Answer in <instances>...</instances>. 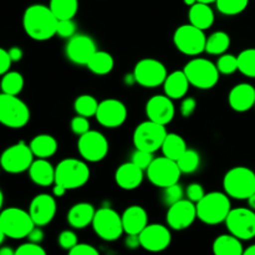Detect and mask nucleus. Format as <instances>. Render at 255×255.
I'll use <instances>...</instances> for the list:
<instances>
[{
    "label": "nucleus",
    "instance_id": "nucleus-1",
    "mask_svg": "<svg viewBox=\"0 0 255 255\" xmlns=\"http://www.w3.org/2000/svg\"><path fill=\"white\" fill-rule=\"evenodd\" d=\"M57 21L51 9L46 5H30L22 15V26L30 39L46 41L56 35Z\"/></svg>",
    "mask_w": 255,
    "mask_h": 255
},
{
    "label": "nucleus",
    "instance_id": "nucleus-2",
    "mask_svg": "<svg viewBox=\"0 0 255 255\" xmlns=\"http://www.w3.org/2000/svg\"><path fill=\"white\" fill-rule=\"evenodd\" d=\"M197 218L208 226H217L226 222L232 209L231 199L227 193L211 192L196 203Z\"/></svg>",
    "mask_w": 255,
    "mask_h": 255
},
{
    "label": "nucleus",
    "instance_id": "nucleus-3",
    "mask_svg": "<svg viewBox=\"0 0 255 255\" xmlns=\"http://www.w3.org/2000/svg\"><path fill=\"white\" fill-rule=\"evenodd\" d=\"M90 168L84 161L65 158L55 168V183L70 189L81 188L89 182Z\"/></svg>",
    "mask_w": 255,
    "mask_h": 255
},
{
    "label": "nucleus",
    "instance_id": "nucleus-4",
    "mask_svg": "<svg viewBox=\"0 0 255 255\" xmlns=\"http://www.w3.org/2000/svg\"><path fill=\"white\" fill-rule=\"evenodd\" d=\"M223 187L232 198L248 199L255 193V173L248 167H234L224 176Z\"/></svg>",
    "mask_w": 255,
    "mask_h": 255
},
{
    "label": "nucleus",
    "instance_id": "nucleus-5",
    "mask_svg": "<svg viewBox=\"0 0 255 255\" xmlns=\"http://www.w3.org/2000/svg\"><path fill=\"white\" fill-rule=\"evenodd\" d=\"M183 71L191 86L199 90H209L219 81V71L216 64L203 57H196L186 64Z\"/></svg>",
    "mask_w": 255,
    "mask_h": 255
},
{
    "label": "nucleus",
    "instance_id": "nucleus-6",
    "mask_svg": "<svg viewBox=\"0 0 255 255\" xmlns=\"http://www.w3.org/2000/svg\"><path fill=\"white\" fill-rule=\"evenodd\" d=\"M30 121V110L15 95L0 94V124L9 128H22Z\"/></svg>",
    "mask_w": 255,
    "mask_h": 255
},
{
    "label": "nucleus",
    "instance_id": "nucleus-7",
    "mask_svg": "<svg viewBox=\"0 0 255 255\" xmlns=\"http://www.w3.org/2000/svg\"><path fill=\"white\" fill-rule=\"evenodd\" d=\"M0 226L5 236L11 239H24L35 227L29 212L10 207L0 212Z\"/></svg>",
    "mask_w": 255,
    "mask_h": 255
},
{
    "label": "nucleus",
    "instance_id": "nucleus-8",
    "mask_svg": "<svg viewBox=\"0 0 255 255\" xmlns=\"http://www.w3.org/2000/svg\"><path fill=\"white\" fill-rule=\"evenodd\" d=\"M167 133L168 132L164 125L148 120L136 127L133 132V144L137 149L154 153L161 149Z\"/></svg>",
    "mask_w": 255,
    "mask_h": 255
},
{
    "label": "nucleus",
    "instance_id": "nucleus-9",
    "mask_svg": "<svg viewBox=\"0 0 255 255\" xmlns=\"http://www.w3.org/2000/svg\"><path fill=\"white\" fill-rule=\"evenodd\" d=\"M207 36L204 30L192 24L181 25L173 34V42L177 50L188 56H197L206 51Z\"/></svg>",
    "mask_w": 255,
    "mask_h": 255
},
{
    "label": "nucleus",
    "instance_id": "nucleus-10",
    "mask_svg": "<svg viewBox=\"0 0 255 255\" xmlns=\"http://www.w3.org/2000/svg\"><path fill=\"white\" fill-rule=\"evenodd\" d=\"M92 228L97 237L106 242L117 241L125 233L121 216L109 207L96 211L92 219Z\"/></svg>",
    "mask_w": 255,
    "mask_h": 255
},
{
    "label": "nucleus",
    "instance_id": "nucleus-11",
    "mask_svg": "<svg viewBox=\"0 0 255 255\" xmlns=\"http://www.w3.org/2000/svg\"><path fill=\"white\" fill-rule=\"evenodd\" d=\"M34 157L29 144L25 143L24 141H20L7 147L2 152L0 156V166L7 173H22L25 171H29Z\"/></svg>",
    "mask_w": 255,
    "mask_h": 255
},
{
    "label": "nucleus",
    "instance_id": "nucleus-12",
    "mask_svg": "<svg viewBox=\"0 0 255 255\" xmlns=\"http://www.w3.org/2000/svg\"><path fill=\"white\" fill-rule=\"evenodd\" d=\"M146 172L149 182L162 189L178 183L182 174L177 162L166 156L154 158Z\"/></svg>",
    "mask_w": 255,
    "mask_h": 255
},
{
    "label": "nucleus",
    "instance_id": "nucleus-13",
    "mask_svg": "<svg viewBox=\"0 0 255 255\" xmlns=\"http://www.w3.org/2000/svg\"><path fill=\"white\" fill-rule=\"evenodd\" d=\"M224 223L229 233L241 241H251L255 238V213L253 209H231Z\"/></svg>",
    "mask_w": 255,
    "mask_h": 255
},
{
    "label": "nucleus",
    "instance_id": "nucleus-14",
    "mask_svg": "<svg viewBox=\"0 0 255 255\" xmlns=\"http://www.w3.org/2000/svg\"><path fill=\"white\" fill-rule=\"evenodd\" d=\"M167 69L161 61L156 59H142L136 64L133 70V76L136 84L141 85L142 87H158L163 85L167 77Z\"/></svg>",
    "mask_w": 255,
    "mask_h": 255
},
{
    "label": "nucleus",
    "instance_id": "nucleus-15",
    "mask_svg": "<svg viewBox=\"0 0 255 255\" xmlns=\"http://www.w3.org/2000/svg\"><path fill=\"white\" fill-rule=\"evenodd\" d=\"M109 141L99 131H87L77 141V151L87 162H100L109 153Z\"/></svg>",
    "mask_w": 255,
    "mask_h": 255
},
{
    "label": "nucleus",
    "instance_id": "nucleus-16",
    "mask_svg": "<svg viewBox=\"0 0 255 255\" xmlns=\"http://www.w3.org/2000/svg\"><path fill=\"white\" fill-rule=\"evenodd\" d=\"M197 218L196 203L189 199H181L168 207L166 221L169 228L183 231L189 228Z\"/></svg>",
    "mask_w": 255,
    "mask_h": 255
},
{
    "label": "nucleus",
    "instance_id": "nucleus-17",
    "mask_svg": "<svg viewBox=\"0 0 255 255\" xmlns=\"http://www.w3.org/2000/svg\"><path fill=\"white\" fill-rule=\"evenodd\" d=\"M95 117L101 126L106 128H117L126 121L127 109L120 100L107 99L100 102Z\"/></svg>",
    "mask_w": 255,
    "mask_h": 255
},
{
    "label": "nucleus",
    "instance_id": "nucleus-18",
    "mask_svg": "<svg viewBox=\"0 0 255 255\" xmlns=\"http://www.w3.org/2000/svg\"><path fill=\"white\" fill-rule=\"evenodd\" d=\"M96 51V42L91 36L85 34H75L74 36L70 37L65 47V52L70 61L85 66Z\"/></svg>",
    "mask_w": 255,
    "mask_h": 255
},
{
    "label": "nucleus",
    "instance_id": "nucleus-19",
    "mask_svg": "<svg viewBox=\"0 0 255 255\" xmlns=\"http://www.w3.org/2000/svg\"><path fill=\"white\" fill-rule=\"evenodd\" d=\"M138 236L142 248L152 253L164 251L171 246L172 242L171 232L163 224H147Z\"/></svg>",
    "mask_w": 255,
    "mask_h": 255
},
{
    "label": "nucleus",
    "instance_id": "nucleus-20",
    "mask_svg": "<svg viewBox=\"0 0 255 255\" xmlns=\"http://www.w3.org/2000/svg\"><path fill=\"white\" fill-rule=\"evenodd\" d=\"M56 201L47 193L37 194L29 206V213L35 226L45 227L54 219L56 214Z\"/></svg>",
    "mask_w": 255,
    "mask_h": 255
},
{
    "label": "nucleus",
    "instance_id": "nucleus-21",
    "mask_svg": "<svg viewBox=\"0 0 255 255\" xmlns=\"http://www.w3.org/2000/svg\"><path fill=\"white\" fill-rule=\"evenodd\" d=\"M176 109L173 101L167 95L152 96L146 104V115L148 120L161 125H168L173 120Z\"/></svg>",
    "mask_w": 255,
    "mask_h": 255
},
{
    "label": "nucleus",
    "instance_id": "nucleus-22",
    "mask_svg": "<svg viewBox=\"0 0 255 255\" xmlns=\"http://www.w3.org/2000/svg\"><path fill=\"white\" fill-rule=\"evenodd\" d=\"M115 181L120 188L125 191H133L138 188L143 181V169L136 166L133 162H126L116 169Z\"/></svg>",
    "mask_w": 255,
    "mask_h": 255
},
{
    "label": "nucleus",
    "instance_id": "nucleus-23",
    "mask_svg": "<svg viewBox=\"0 0 255 255\" xmlns=\"http://www.w3.org/2000/svg\"><path fill=\"white\" fill-rule=\"evenodd\" d=\"M228 102L234 111H249L255 106V89L249 84L236 85L229 92Z\"/></svg>",
    "mask_w": 255,
    "mask_h": 255
},
{
    "label": "nucleus",
    "instance_id": "nucleus-24",
    "mask_svg": "<svg viewBox=\"0 0 255 255\" xmlns=\"http://www.w3.org/2000/svg\"><path fill=\"white\" fill-rule=\"evenodd\" d=\"M122 226L126 234H139L148 224V214L141 206H131L121 214Z\"/></svg>",
    "mask_w": 255,
    "mask_h": 255
},
{
    "label": "nucleus",
    "instance_id": "nucleus-25",
    "mask_svg": "<svg viewBox=\"0 0 255 255\" xmlns=\"http://www.w3.org/2000/svg\"><path fill=\"white\" fill-rule=\"evenodd\" d=\"M29 177L36 186L49 187L55 184V168L47 158H37L30 166Z\"/></svg>",
    "mask_w": 255,
    "mask_h": 255
},
{
    "label": "nucleus",
    "instance_id": "nucleus-26",
    "mask_svg": "<svg viewBox=\"0 0 255 255\" xmlns=\"http://www.w3.org/2000/svg\"><path fill=\"white\" fill-rule=\"evenodd\" d=\"M189 86H191V84H189L183 70L168 74L163 82L164 94L171 97L172 100L183 99L188 92Z\"/></svg>",
    "mask_w": 255,
    "mask_h": 255
},
{
    "label": "nucleus",
    "instance_id": "nucleus-27",
    "mask_svg": "<svg viewBox=\"0 0 255 255\" xmlns=\"http://www.w3.org/2000/svg\"><path fill=\"white\" fill-rule=\"evenodd\" d=\"M95 213H96V211H95L92 204L81 202V203L74 204L70 208L69 213H67V222L72 228L84 229L90 224H92Z\"/></svg>",
    "mask_w": 255,
    "mask_h": 255
},
{
    "label": "nucleus",
    "instance_id": "nucleus-28",
    "mask_svg": "<svg viewBox=\"0 0 255 255\" xmlns=\"http://www.w3.org/2000/svg\"><path fill=\"white\" fill-rule=\"evenodd\" d=\"M189 24L198 27L201 30H207L213 25L214 12L209 4L206 2H196L194 5L189 6L188 11Z\"/></svg>",
    "mask_w": 255,
    "mask_h": 255
},
{
    "label": "nucleus",
    "instance_id": "nucleus-29",
    "mask_svg": "<svg viewBox=\"0 0 255 255\" xmlns=\"http://www.w3.org/2000/svg\"><path fill=\"white\" fill-rule=\"evenodd\" d=\"M32 153L37 158H50L57 151V141L51 134H37L29 143Z\"/></svg>",
    "mask_w": 255,
    "mask_h": 255
},
{
    "label": "nucleus",
    "instance_id": "nucleus-30",
    "mask_svg": "<svg viewBox=\"0 0 255 255\" xmlns=\"http://www.w3.org/2000/svg\"><path fill=\"white\" fill-rule=\"evenodd\" d=\"M216 255H242L244 253L242 241L233 234H222L213 242Z\"/></svg>",
    "mask_w": 255,
    "mask_h": 255
},
{
    "label": "nucleus",
    "instance_id": "nucleus-31",
    "mask_svg": "<svg viewBox=\"0 0 255 255\" xmlns=\"http://www.w3.org/2000/svg\"><path fill=\"white\" fill-rule=\"evenodd\" d=\"M87 69L95 75L104 76V75L110 74L115 66V60L112 55L107 51H100L97 50L91 59L87 62Z\"/></svg>",
    "mask_w": 255,
    "mask_h": 255
},
{
    "label": "nucleus",
    "instance_id": "nucleus-32",
    "mask_svg": "<svg viewBox=\"0 0 255 255\" xmlns=\"http://www.w3.org/2000/svg\"><path fill=\"white\" fill-rule=\"evenodd\" d=\"M187 148L188 147H187L186 141L178 133H167L163 144L161 147L163 156L168 157V158L173 159L176 162L184 153Z\"/></svg>",
    "mask_w": 255,
    "mask_h": 255
},
{
    "label": "nucleus",
    "instance_id": "nucleus-33",
    "mask_svg": "<svg viewBox=\"0 0 255 255\" xmlns=\"http://www.w3.org/2000/svg\"><path fill=\"white\" fill-rule=\"evenodd\" d=\"M49 7L57 20L74 19L79 10V0H50Z\"/></svg>",
    "mask_w": 255,
    "mask_h": 255
},
{
    "label": "nucleus",
    "instance_id": "nucleus-34",
    "mask_svg": "<svg viewBox=\"0 0 255 255\" xmlns=\"http://www.w3.org/2000/svg\"><path fill=\"white\" fill-rule=\"evenodd\" d=\"M231 46V36L224 31H216L207 37L206 52L211 55H223Z\"/></svg>",
    "mask_w": 255,
    "mask_h": 255
},
{
    "label": "nucleus",
    "instance_id": "nucleus-35",
    "mask_svg": "<svg viewBox=\"0 0 255 255\" xmlns=\"http://www.w3.org/2000/svg\"><path fill=\"white\" fill-rule=\"evenodd\" d=\"M24 89V77L17 71H7L2 75V79L0 81V90L2 94L7 95H17Z\"/></svg>",
    "mask_w": 255,
    "mask_h": 255
},
{
    "label": "nucleus",
    "instance_id": "nucleus-36",
    "mask_svg": "<svg viewBox=\"0 0 255 255\" xmlns=\"http://www.w3.org/2000/svg\"><path fill=\"white\" fill-rule=\"evenodd\" d=\"M99 104L97 100L91 95H81L77 97L74 102L75 112L80 116L85 117H92L96 115L97 109H99Z\"/></svg>",
    "mask_w": 255,
    "mask_h": 255
},
{
    "label": "nucleus",
    "instance_id": "nucleus-37",
    "mask_svg": "<svg viewBox=\"0 0 255 255\" xmlns=\"http://www.w3.org/2000/svg\"><path fill=\"white\" fill-rule=\"evenodd\" d=\"M177 164L182 173H193L201 164V156L194 149L187 148L184 153L177 159Z\"/></svg>",
    "mask_w": 255,
    "mask_h": 255
},
{
    "label": "nucleus",
    "instance_id": "nucleus-38",
    "mask_svg": "<svg viewBox=\"0 0 255 255\" xmlns=\"http://www.w3.org/2000/svg\"><path fill=\"white\" fill-rule=\"evenodd\" d=\"M237 57L239 71L246 76L255 79V49L243 50Z\"/></svg>",
    "mask_w": 255,
    "mask_h": 255
},
{
    "label": "nucleus",
    "instance_id": "nucleus-39",
    "mask_svg": "<svg viewBox=\"0 0 255 255\" xmlns=\"http://www.w3.org/2000/svg\"><path fill=\"white\" fill-rule=\"evenodd\" d=\"M217 9L223 15H238L247 9L249 0H216Z\"/></svg>",
    "mask_w": 255,
    "mask_h": 255
},
{
    "label": "nucleus",
    "instance_id": "nucleus-40",
    "mask_svg": "<svg viewBox=\"0 0 255 255\" xmlns=\"http://www.w3.org/2000/svg\"><path fill=\"white\" fill-rule=\"evenodd\" d=\"M216 65L219 74L232 75L238 70V57L231 54H223L219 56Z\"/></svg>",
    "mask_w": 255,
    "mask_h": 255
},
{
    "label": "nucleus",
    "instance_id": "nucleus-41",
    "mask_svg": "<svg viewBox=\"0 0 255 255\" xmlns=\"http://www.w3.org/2000/svg\"><path fill=\"white\" fill-rule=\"evenodd\" d=\"M183 199V188L179 186L178 183L172 184V186L163 188V193H162V203L164 206L169 207L174 204L176 202Z\"/></svg>",
    "mask_w": 255,
    "mask_h": 255
},
{
    "label": "nucleus",
    "instance_id": "nucleus-42",
    "mask_svg": "<svg viewBox=\"0 0 255 255\" xmlns=\"http://www.w3.org/2000/svg\"><path fill=\"white\" fill-rule=\"evenodd\" d=\"M76 34V24L72 19L59 20L56 26V35H59L62 39H70Z\"/></svg>",
    "mask_w": 255,
    "mask_h": 255
},
{
    "label": "nucleus",
    "instance_id": "nucleus-43",
    "mask_svg": "<svg viewBox=\"0 0 255 255\" xmlns=\"http://www.w3.org/2000/svg\"><path fill=\"white\" fill-rule=\"evenodd\" d=\"M153 153H151V152H147V151H143V149H137L133 152V154H132V159L131 162H133L136 166H138L139 168H142L143 171H146L147 168L149 167V164L152 163V161H153V156H152Z\"/></svg>",
    "mask_w": 255,
    "mask_h": 255
},
{
    "label": "nucleus",
    "instance_id": "nucleus-44",
    "mask_svg": "<svg viewBox=\"0 0 255 255\" xmlns=\"http://www.w3.org/2000/svg\"><path fill=\"white\" fill-rule=\"evenodd\" d=\"M70 127H71V131L74 132L75 134H77V136H81V134L86 133L87 131H90L89 117L77 115L76 117H74V119L71 120Z\"/></svg>",
    "mask_w": 255,
    "mask_h": 255
},
{
    "label": "nucleus",
    "instance_id": "nucleus-45",
    "mask_svg": "<svg viewBox=\"0 0 255 255\" xmlns=\"http://www.w3.org/2000/svg\"><path fill=\"white\" fill-rule=\"evenodd\" d=\"M16 255H45L46 252L42 248L40 244L32 243V242H27V243L21 244V246L17 247V249L15 251Z\"/></svg>",
    "mask_w": 255,
    "mask_h": 255
},
{
    "label": "nucleus",
    "instance_id": "nucleus-46",
    "mask_svg": "<svg viewBox=\"0 0 255 255\" xmlns=\"http://www.w3.org/2000/svg\"><path fill=\"white\" fill-rule=\"evenodd\" d=\"M77 244V237L74 232L64 231L59 234V246L65 251H70Z\"/></svg>",
    "mask_w": 255,
    "mask_h": 255
},
{
    "label": "nucleus",
    "instance_id": "nucleus-47",
    "mask_svg": "<svg viewBox=\"0 0 255 255\" xmlns=\"http://www.w3.org/2000/svg\"><path fill=\"white\" fill-rule=\"evenodd\" d=\"M206 192H204V188L202 187V184L199 183H192L187 187L186 189V196L189 201L194 202V203H198L202 198L204 197Z\"/></svg>",
    "mask_w": 255,
    "mask_h": 255
},
{
    "label": "nucleus",
    "instance_id": "nucleus-48",
    "mask_svg": "<svg viewBox=\"0 0 255 255\" xmlns=\"http://www.w3.org/2000/svg\"><path fill=\"white\" fill-rule=\"evenodd\" d=\"M71 255H99V251L91 244L77 243L74 248L69 251Z\"/></svg>",
    "mask_w": 255,
    "mask_h": 255
},
{
    "label": "nucleus",
    "instance_id": "nucleus-49",
    "mask_svg": "<svg viewBox=\"0 0 255 255\" xmlns=\"http://www.w3.org/2000/svg\"><path fill=\"white\" fill-rule=\"evenodd\" d=\"M197 109V101L193 97H186L181 104V114L183 117H191Z\"/></svg>",
    "mask_w": 255,
    "mask_h": 255
},
{
    "label": "nucleus",
    "instance_id": "nucleus-50",
    "mask_svg": "<svg viewBox=\"0 0 255 255\" xmlns=\"http://www.w3.org/2000/svg\"><path fill=\"white\" fill-rule=\"evenodd\" d=\"M11 64H12V61H11V59H10L7 50L0 47V76L4 74H6V72L9 71Z\"/></svg>",
    "mask_w": 255,
    "mask_h": 255
},
{
    "label": "nucleus",
    "instance_id": "nucleus-51",
    "mask_svg": "<svg viewBox=\"0 0 255 255\" xmlns=\"http://www.w3.org/2000/svg\"><path fill=\"white\" fill-rule=\"evenodd\" d=\"M26 238L29 239V242L40 244L42 242V239H44V232L40 229L39 226H35L34 228L31 229V232H30L29 236H27Z\"/></svg>",
    "mask_w": 255,
    "mask_h": 255
},
{
    "label": "nucleus",
    "instance_id": "nucleus-52",
    "mask_svg": "<svg viewBox=\"0 0 255 255\" xmlns=\"http://www.w3.org/2000/svg\"><path fill=\"white\" fill-rule=\"evenodd\" d=\"M125 244H126L127 248L129 249L138 248V247H141V243H139V236L138 234H127Z\"/></svg>",
    "mask_w": 255,
    "mask_h": 255
},
{
    "label": "nucleus",
    "instance_id": "nucleus-53",
    "mask_svg": "<svg viewBox=\"0 0 255 255\" xmlns=\"http://www.w3.org/2000/svg\"><path fill=\"white\" fill-rule=\"evenodd\" d=\"M9 52V56L11 59L12 62H17L22 59V50L19 46H12L7 50Z\"/></svg>",
    "mask_w": 255,
    "mask_h": 255
},
{
    "label": "nucleus",
    "instance_id": "nucleus-54",
    "mask_svg": "<svg viewBox=\"0 0 255 255\" xmlns=\"http://www.w3.org/2000/svg\"><path fill=\"white\" fill-rule=\"evenodd\" d=\"M66 191L67 189L65 188V187L60 186V184H56V183H55L54 188H52V193H54L55 197H62L65 193H66Z\"/></svg>",
    "mask_w": 255,
    "mask_h": 255
},
{
    "label": "nucleus",
    "instance_id": "nucleus-55",
    "mask_svg": "<svg viewBox=\"0 0 255 255\" xmlns=\"http://www.w3.org/2000/svg\"><path fill=\"white\" fill-rule=\"evenodd\" d=\"M15 251H12L9 247H1L0 248V255H14Z\"/></svg>",
    "mask_w": 255,
    "mask_h": 255
},
{
    "label": "nucleus",
    "instance_id": "nucleus-56",
    "mask_svg": "<svg viewBox=\"0 0 255 255\" xmlns=\"http://www.w3.org/2000/svg\"><path fill=\"white\" fill-rule=\"evenodd\" d=\"M247 201H248L249 208H251V209H253V211H255V193L252 194V196L249 197V198L247 199Z\"/></svg>",
    "mask_w": 255,
    "mask_h": 255
},
{
    "label": "nucleus",
    "instance_id": "nucleus-57",
    "mask_svg": "<svg viewBox=\"0 0 255 255\" xmlns=\"http://www.w3.org/2000/svg\"><path fill=\"white\" fill-rule=\"evenodd\" d=\"M246 255H255V244H253V246L248 247V248L244 251V253Z\"/></svg>",
    "mask_w": 255,
    "mask_h": 255
},
{
    "label": "nucleus",
    "instance_id": "nucleus-58",
    "mask_svg": "<svg viewBox=\"0 0 255 255\" xmlns=\"http://www.w3.org/2000/svg\"><path fill=\"white\" fill-rule=\"evenodd\" d=\"M5 233H4V231H2V228H1V226H0V246H1L2 244V242H4V239H5Z\"/></svg>",
    "mask_w": 255,
    "mask_h": 255
},
{
    "label": "nucleus",
    "instance_id": "nucleus-59",
    "mask_svg": "<svg viewBox=\"0 0 255 255\" xmlns=\"http://www.w3.org/2000/svg\"><path fill=\"white\" fill-rule=\"evenodd\" d=\"M183 1H184V4L188 5V6H192V5H194L196 2H198L197 0H183Z\"/></svg>",
    "mask_w": 255,
    "mask_h": 255
},
{
    "label": "nucleus",
    "instance_id": "nucleus-60",
    "mask_svg": "<svg viewBox=\"0 0 255 255\" xmlns=\"http://www.w3.org/2000/svg\"><path fill=\"white\" fill-rule=\"evenodd\" d=\"M2 203H4V194H2V191L0 189V212H1Z\"/></svg>",
    "mask_w": 255,
    "mask_h": 255
},
{
    "label": "nucleus",
    "instance_id": "nucleus-61",
    "mask_svg": "<svg viewBox=\"0 0 255 255\" xmlns=\"http://www.w3.org/2000/svg\"><path fill=\"white\" fill-rule=\"evenodd\" d=\"M199 2H206V4H212V2H216V0H197Z\"/></svg>",
    "mask_w": 255,
    "mask_h": 255
},
{
    "label": "nucleus",
    "instance_id": "nucleus-62",
    "mask_svg": "<svg viewBox=\"0 0 255 255\" xmlns=\"http://www.w3.org/2000/svg\"><path fill=\"white\" fill-rule=\"evenodd\" d=\"M0 94H1V90H0Z\"/></svg>",
    "mask_w": 255,
    "mask_h": 255
},
{
    "label": "nucleus",
    "instance_id": "nucleus-63",
    "mask_svg": "<svg viewBox=\"0 0 255 255\" xmlns=\"http://www.w3.org/2000/svg\"><path fill=\"white\" fill-rule=\"evenodd\" d=\"M254 107H255V106H254Z\"/></svg>",
    "mask_w": 255,
    "mask_h": 255
}]
</instances>
